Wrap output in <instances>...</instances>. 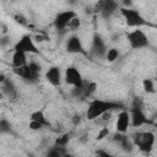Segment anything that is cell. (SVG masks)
<instances>
[{
    "instance_id": "24",
    "label": "cell",
    "mask_w": 157,
    "mask_h": 157,
    "mask_svg": "<svg viewBox=\"0 0 157 157\" xmlns=\"http://www.w3.org/2000/svg\"><path fill=\"white\" fill-rule=\"evenodd\" d=\"M108 135H109L108 128H107V126H103V128L99 129V131H98V134H97V140H103V139L107 137Z\"/></svg>"
},
{
    "instance_id": "22",
    "label": "cell",
    "mask_w": 157,
    "mask_h": 157,
    "mask_svg": "<svg viewBox=\"0 0 157 157\" xmlns=\"http://www.w3.org/2000/svg\"><path fill=\"white\" fill-rule=\"evenodd\" d=\"M13 20H15L18 25H21V26H25V27L28 26V20H27L22 13H16V15L13 16Z\"/></svg>"
},
{
    "instance_id": "2",
    "label": "cell",
    "mask_w": 157,
    "mask_h": 157,
    "mask_svg": "<svg viewBox=\"0 0 157 157\" xmlns=\"http://www.w3.org/2000/svg\"><path fill=\"white\" fill-rule=\"evenodd\" d=\"M132 145L142 152H150L156 142V136L152 131H137L131 137Z\"/></svg>"
},
{
    "instance_id": "12",
    "label": "cell",
    "mask_w": 157,
    "mask_h": 157,
    "mask_svg": "<svg viewBox=\"0 0 157 157\" xmlns=\"http://www.w3.org/2000/svg\"><path fill=\"white\" fill-rule=\"evenodd\" d=\"M97 11L101 12L103 17H110L117 10H118V2L117 0H99L97 5Z\"/></svg>"
},
{
    "instance_id": "3",
    "label": "cell",
    "mask_w": 157,
    "mask_h": 157,
    "mask_svg": "<svg viewBox=\"0 0 157 157\" xmlns=\"http://www.w3.org/2000/svg\"><path fill=\"white\" fill-rule=\"evenodd\" d=\"M119 10H120V15L124 18L126 26L132 27V28H140L147 25V21L144 18V16L137 10L131 9V7H121Z\"/></svg>"
},
{
    "instance_id": "15",
    "label": "cell",
    "mask_w": 157,
    "mask_h": 157,
    "mask_svg": "<svg viewBox=\"0 0 157 157\" xmlns=\"http://www.w3.org/2000/svg\"><path fill=\"white\" fill-rule=\"evenodd\" d=\"M27 55L26 53L23 52H20V50H13L12 53V56H11V65L12 67H18V66H23V65H27Z\"/></svg>"
},
{
    "instance_id": "21",
    "label": "cell",
    "mask_w": 157,
    "mask_h": 157,
    "mask_svg": "<svg viewBox=\"0 0 157 157\" xmlns=\"http://www.w3.org/2000/svg\"><path fill=\"white\" fill-rule=\"evenodd\" d=\"M80 27H81V18L76 15V16L70 21V23L67 25V29H70V31H77Z\"/></svg>"
},
{
    "instance_id": "19",
    "label": "cell",
    "mask_w": 157,
    "mask_h": 157,
    "mask_svg": "<svg viewBox=\"0 0 157 157\" xmlns=\"http://www.w3.org/2000/svg\"><path fill=\"white\" fill-rule=\"evenodd\" d=\"M69 139H70V135H69V134H64V135L56 137L54 145L58 146V147L64 148V147H66V145H67V142H69Z\"/></svg>"
},
{
    "instance_id": "16",
    "label": "cell",
    "mask_w": 157,
    "mask_h": 157,
    "mask_svg": "<svg viewBox=\"0 0 157 157\" xmlns=\"http://www.w3.org/2000/svg\"><path fill=\"white\" fill-rule=\"evenodd\" d=\"M29 120H34V121H38V123H40V124H43L44 126H49V121H48V119H47V117L44 115V113L42 112V110H34V112H32L31 113V115H29Z\"/></svg>"
},
{
    "instance_id": "5",
    "label": "cell",
    "mask_w": 157,
    "mask_h": 157,
    "mask_svg": "<svg viewBox=\"0 0 157 157\" xmlns=\"http://www.w3.org/2000/svg\"><path fill=\"white\" fill-rule=\"evenodd\" d=\"M13 50H20L26 54H39V49L34 43V38L31 34H25L13 45Z\"/></svg>"
},
{
    "instance_id": "26",
    "label": "cell",
    "mask_w": 157,
    "mask_h": 157,
    "mask_svg": "<svg viewBox=\"0 0 157 157\" xmlns=\"http://www.w3.org/2000/svg\"><path fill=\"white\" fill-rule=\"evenodd\" d=\"M96 153H97V155H99V156H109V153H108V152H105V151H102V150L97 151Z\"/></svg>"
},
{
    "instance_id": "13",
    "label": "cell",
    "mask_w": 157,
    "mask_h": 157,
    "mask_svg": "<svg viewBox=\"0 0 157 157\" xmlns=\"http://www.w3.org/2000/svg\"><path fill=\"white\" fill-rule=\"evenodd\" d=\"M45 80L54 87H59L61 85V71L58 66H50L45 71Z\"/></svg>"
},
{
    "instance_id": "14",
    "label": "cell",
    "mask_w": 157,
    "mask_h": 157,
    "mask_svg": "<svg viewBox=\"0 0 157 157\" xmlns=\"http://www.w3.org/2000/svg\"><path fill=\"white\" fill-rule=\"evenodd\" d=\"M12 71H13V74L16 76H18V77H21L23 80H27L29 82H36L34 78H33V75L31 72V69H29L28 64L27 65H23V66H18V67H12Z\"/></svg>"
},
{
    "instance_id": "25",
    "label": "cell",
    "mask_w": 157,
    "mask_h": 157,
    "mask_svg": "<svg viewBox=\"0 0 157 157\" xmlns=\"http://www.w3.org/2000/svg\"><path fill=\"white\" fill-rule=\"evenodd\" d=\"M0 130H1L2 134H5V132H10V124H9L5 119H2L1 123H0Z\"/></svg>"
},
{
    "instance_id": "6",
    "label": "cell",
    "mask_w": 157,
    "mask_h": 157,
    "mask_svg": "<svg viewBox=\"0 0 157 157\" xmlns=\"http://www.w3.org/2000/svg\"><path fill=\"white\" fill-rule=\"evenodd\" d=\"M64 81L66 85L71 86V87H80L83 83V78L81 72L78 71L77 67L75 66H69L65 69L64 72Z\"/></svg>"
},
{
    "instance_id": "7",
    "label": "cell",
    "mask_w": 157,
    "mask_h": 157,
    "mask_svg": "<svg viewBox=\"0 0 157 157\" xmlns=\"http://www.w3.org/2000/svg\"><path fill=\"white\" fill-rule=\"evenodd\" d=\"M76 11L74 10H65V11H61L59 12L54 21H53V26L55 27V29L58 31H64L67 28V25L70 23V21L76 16Z\"/></svg>"
},
{
    "instance_id": "10",
    "label": "cell",
    "mask_w": 157,
    "mask_h": 157,
    "mask_svg": "<svg viewBox=\"0 0 157 157\" xmlns=\"http://www.w3.org/2000/svg\"><path fill=\"white\" fill-rule=\"evenodd\" d=\"M107 53V48H105V43L102 39V37L99 34H94L92 37V43H91V48H90V54L97 58L101 56H105Z\"/></svg>"
},
{
    "instance_id": "20",
    "label": "cell",
    "mask_w": 157,
    "mask_h": 157,
    "mask_svg": "<svg viewBox=\"0 0 157 157\" xmlns=\"http://www.w3.org/2000/svg\"><path fill=\"white\" fill-rule=\"evenodd\" d=\"M142 88L146 93H155V85L151 78H145L142 81Z\"/></svg>"
},
{
    "instance_id": "17",
    "label": "cell",
    "mask_w": 157,
    "mask_h": 157,
    "mask_svg": "<svg viewBox=\"0 0 157 157\" xmlns=\"http://www.w3.org/2000/svg\"><path fill=\"white\" fill-rule=\"evenodd\" d=\"M28 66H29V69H31V72H32V75H33L34 81H37V80L39 78V76H40L42 66H40L39 63H37V61H31V63H28Z\"/></svg>"
},
{
    "instance_id": "11",
    "label": "cell",
    "mask_w": 157,
    "mask_h": 157,
    "mask_svg": "<svg viewBox=\"0 0 157 157\" xmlns=\"http://www.w3.org/2000/svg\"><path fill=\"white\" fill-rule=\"evenodd\" d=\"M131 126V118H130V112L128 110H121L115 120V129L118 132L125 134L129 128Z\"/></svg>"
},
{
    "instance_id": "4",
    "label": "cell",
    "mask_w": 157,
    "mask_h": 157,
    "mask_svg": "<svg viewBox=\"0 0 157 157\" xmlns=\"http://www.w3.org/2000/svg\"><path fill=\"white\" fill-rule=\"evenodd\" d=\"M126 39L132 49H142L148 45V37L140 28H135L134 31L129 32Z\"/></svg>"
},
{
    "instance_id": "23",
    "label": "cell",
    "mask_w": 157,
    "mask_h": 157,
    "mask_svg": "<svg viewBox=\"0 0 157 157\" xmlns=\"http://www.w3.org/2000/svg\"><path fill=\"white\" fill-rule=\"evenodd\" d=\"M28 128H29L31 130H33V131H37V130H40V129H43V128H45V126H44L43 124L38 123V121L29 120V125H28Z\"/></svg>"
},
{
    "instance_id": "8",
    "label": "cell",
    "mask_w": 157,
    "mask_h": 157,
    "mask_svg": "<svg viewBox=\"0 0 157 157\" xmlns=\"http://www.w3.org/2000/svg\"><path fill=\"white\" fill-rule=\"evenodd\" d=\"M66 50L67 53H71V54H82V55H87V50L85 49V45L82 43V39L76 36V34H72L67 38L66 40Z\"/></svg>"
},
{
    "instance_id": "18",
    "label": "cell",
    "mask_w": 157,
    "mask_h": 157,
    "mask_svg": "<svg viewBox=\"0 0 157 157\" xmlns=\"http://www.w3.org/2000/svg\"><path fill=\"white\" fill-rule=\"evenodd\" d=\"M118 58H119V49H118V48H109V49H107L105 59H107L109 63L115 61Z\"/></svg>"
},
{
    "instance_id": "9",
    "label": "cell",
    "mask_w": 157,
    "mask_h": 157,
    "mask_svg": "<svg viewBox=\"0 0 157 157\" xmlns=\"http://www.w3.org/2000/svg\"><path fill=\"white\" fill-rule=\"evenodd\" d=\"M130 118H131V126H134V128L142 126L148 123L146 114L144 113L141 105L137 104V102H135V104L132 105V108L130 110Z\"/></svg>"
},
{
    "instance_id": "1",
    "label": "cell",
    "mask_w": 157,
    "mask_h": 157,
    "mask_svg": "<svg viewBox=\"0 0 157 157\" xmlns=\"http://www.w3.org/2000/svg\"><path fill=\"white\" fill-rule=\"evenodd\" d=\"M119 107H120V104L117 103V102L94 98V99H92V101L88 103V105H87L86 118L90 119V120H94V119H98L99 117H102L104 113L112 112V110H114V109H118Z\"/></svg>"
}]
</instances>
